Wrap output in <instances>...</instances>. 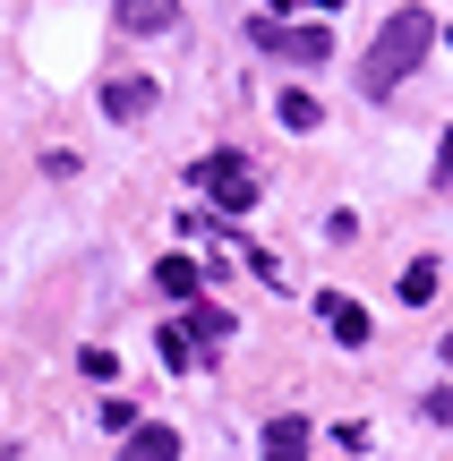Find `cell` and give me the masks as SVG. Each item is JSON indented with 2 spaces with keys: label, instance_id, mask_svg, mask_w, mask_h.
Here are the masks:
<instances>
[{
  "label": "cell",
  "instance_id": "obj_13",
  "mask_svg": "<svg viewBox=\"0 0 453 461\" xmlns=\"http://www.w3.org/2000/svg\"><path fill=\"white\" fill-rule=\"evenodd\" d=\"M163 359H171V367H197V359H205V350H197V342H188V333H180V325H163Z\"/></svg>",
  "mask_w": 453,
  "mask_h": 461
},
{
  "label": "cell",
  "instance_id": "obj_12",
  "mask_svg": "<svg viewBox=\"0 0 453 461\" xmlns=\"http://www.w3.org/2000/svg\"><path fill=\"white\" fill-rule=\"evenodd\" d=\"M274 112H283V129H317V120H325V112H317V103H308V95H300V86H291V95H283V103H274Z\"/></svg>",
  "mask_w": 453,
  "mask_h": 461
},
{
  "label": "cell",
  "instance_id": "obj_3",
  "mask_svg": "<svg viewBox=\"0 0 453 461\" xmlns=\"http://www.w3.org/2000/svg\"><path fill=\"white\" fill-rule=\"evenodd\" d=\"M249 43H257V51H274L283 68H325L334 34H325V17H317V26H283V17H249Z\"/></svg>",
  "mask_w": 453,
  "mask_h": 461
},
{
  "label": "cell",
  "instance_id": "obj_10",
  "mask_svg": "<svg viewBox=\"0 0 453 461\" xmlns=\"http://www.w3.org/2000/svg\"><path fill=\"white\" fill-rule=\"evenodd\" d=\"M437 274H445L437 257H411V265H403V299H411V308H420V299H437Z\"/></svg>",
  "mask_w": 453,
  "mask_h": 461
},
{
  "label": "cell",
  "instance_id": "obj_15",
  "mask_svg": "<svg viewBox=\"0 0 453 461\" xmlns=\"http://www.w3.org/2000/svg\"><path fill=\"white\" fill-rule=\"evenodd\" d=\"M437 188H453V137H445V154H437Z\"/></svg>",
  "mask_w": 453,
  "mask_h": 461
},
{
  "label": "cell",
  "instance_id": "obj_1",
  "mask_svg": "<svg viewBox=\"0 0 453 461\" xmlns=\"http://www.w3.org/2000/svg\"><path fill=\"white\" fill-rule=\"evenodd\" d=\"M428 43H437V17H428V9H394L385 26H376L368 60H359V95L385 103L394 86H411V77H420V60H428Z\"/></svg>",
  "mask_w": 453,
  "mask_h": 461
},
{
  "label": "cell",
  "instance_id": "obj_16",
  "mask_svg": "<svg viewBox=\"0 0 453 461\" xmlns=\"http://www.w3.org/2000/svg\"><path fill=\"white\" fill-rule=\"evenodd\" d=\"M445 367H453V333H445Z\"/></svg>",
  "mask_w": 453,
  "mask_h": 461
},
{
  "label": "cell",
  "instance_id": "obj_11",
  "mask_svg": "<svg viewBox=\"0 0 453 461\" xmlns=\"http://www.w3.org/2000/svg\"><path fill=\"white\" fill-rule=\"evenodd\" d=\"M154 282H163L171 299H197V265H188V257H163V274H154Z\"/></svg>",
  "mask_w": 453,
  "mask_h": 461
},
{
  "label": "cell",
  "instance_id": "obj_9",
  "mask_svg": "<svg viewBox=\"0 0 453 461\" xmlns=\"http://www.w3.org/2000/svg\"><path fill=\"white\" fill-rule=\"evenodd\" d=\"M180 333H188L197 350H222V342H231V316H222V308H205V299H197V308L180 316Z\"/></svg>",
  "mask_w": 453,
  "mask_h": 461
},
{
  "label": "cell",
  "instance_id": "obj_5",
  "mask_svg": "<svg viewBox=\"0 0 453 461\" xmlns=\"http://www.w3.org/2000/svg\"><path fill=\"white\" fill-rule=\"evenodd\" d=\"M154 112V77H103V120H146Z\"/></svg>",
  "mask_w": 453,
  "mask_h": 461
},
{
  "label": "cell",
  "instance_id": "obj_14",
  "mask_svg": "<svg viewBox=\"0 0 453 461\" xmlns=\"http://www.w3.org/2000/svg\"><path fill=\"white\" fill-rule=\"evenodd\" d=\"M103 428H120V436H129V428H137V402H129V393H112V402H103Z\"/></svg>",
  "mask_w": 453,
  "mask_h": 461
},
{
  "label": "cell",
  "instance_id": "obj_4",
  "mask_svg": "<svg viewBox=\"0 0 453 461\" xmlns=\"http://www.w3.org/2000/svg\"><path fill=\"white\" fill-rule=\"evenodd\" d=\"M112 461H180V428H163V419H137V428L120 436Z\"/></svg>",
  "mask_w": 453,
  "mask_h": 461
},
{
  "label": "cell",
  "instance_id": "obj_2",
  "mask_svg": "<svg viewBox=\"0 0 453 461\" xmlns=\"http://www.w3.org/2000/svg\"><path fill=\"white\" fill-rule=\"evenodd\" d=\"M188 188H205V205H214V214H249L257 205V163L249 154H197V163H188Z\"/></svg>",
  "mask_w": 453,
  "mask_h": 461
},
{
  "label": "cell",
  "instance_id": "obj_7",
  "mask_svg": "<svg viewBox=\"0 0 453 461\" xmlns=\"http://www.w3.org/2000/svg\"><path fill=\"white\" fill-rule=\"evenodd\" d=\"M317 316H325V333H334V342H368V308H359V299H342V291H317Z\"/></svg>",
  "mask_w": 453,
  "mask_h": 461
},
{
  "label": "cell",
  "instance_id": "obj_6",
  "mask_svg": "<svg viewBox=\"0 0 453 461\" xmlns=\"http://www.w3.org/2000/svg\"><path fill=\"white\" fill-rule=\"evenodd\" d=\"M112 26L120 34H163V26H180V0H112Z\"/></svg>",
  "mask_w": 453,
  "mask_h": 461
},
{
  "label": "cell",
  "instance_id": "obj_8",
  "mask_svg": "<svg viewBox=\"0 0 453 461\" xmlns=\"http://www.w3.org/2000/svg\"><path fill=\"white\" fill-rule=\"evenodd\" d=\"M308 445H317L308 419H266V461H308Z\"/></svg>",
  "mask_w": 453,
  "mask_h": 461
}]
</instances>
